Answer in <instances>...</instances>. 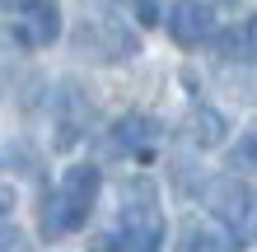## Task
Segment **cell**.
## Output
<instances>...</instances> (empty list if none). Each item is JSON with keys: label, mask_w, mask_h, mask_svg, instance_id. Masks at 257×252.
Segmentation results:
<instances>
[{"label": "cell", "mask_w": 257, "mask_h": 252, "mask_svg": "<svg viewBox=\"0 0 257 252\" xmlns=\"http://www.w3.org/2000/svg\"><path fill=\"white\" fill-rule=\"evenodd\" d=\"M98 168L94 164H75L61 173V187L52 191L47 201H42V238L56 243V238H66V233H75L89 219V210H94V201H98Z\"/></svg>", "instance_id": "6da1fadb"}, {"label": "cell", "mask_w": 257, "mask_h": 252, "mask_svg": "<svg viewBox=\"0 0 257 252\" xmlns=\"http://www.w3.org/2000/svg\"><path fill=\"white\" fill-rule=\"evenodd\" d=\"M164 243V215L155 201L150 177H131L122 187V229H117V252H159Z\"/></svg>", "instance_id": "7a4b0ae2"}, {"label": "cell", "mask_w": 257, "mask_h": 252, "mask_svg": "<svg viewBox=\"0 0 257 252\" xmlns=\"http://www.w3.org/2000/svg\"><path fill=\"white\" fill-rule=\"evenodd\" d=\"M206 205L229 229L234 243L257 238V187L238 182V177H215V182H206Z\"/></svg>", "instance_id": "3957f363"}, {"label": "cell", "mask_w": 257, "mask_h": 252, "mask_svg": "<svg viewBox=\"0 0 257 252\" xmlns=\"http://www.w3.org/2000/svg\"><path fill=\"white\" fill-rule=\"evenodd\" d=\"M169 38L178 47H201L215 38V10L206 0H178L169 10Z\"/></svg>", "instance_id": "277c9868"}, {"label": "cell", "mask_w": 257, "mask_h": 252, "mask_svg": "<svg viewBox=\"0 0 257 252\" xmlns=\"http://www.w3.org/2000/svg\"><path fill=\"white\" fill-rule=\"evenodd\" d=\"M108 140H112V150H117V154L150 159V154H155V145L164 140V126L155 122V117H145V112H126L122 122L108 131Z\"/></svg>", "instance_id": "5b68a950"}, {"label": "cell", "mask_w": 257, "mask_h": 252, "mask_svg": "<svg viewBox=\"0 0 257 252\" xmlns=\"http://www.w3.org/2000/svg\"><path fill=\"white\" fill-rule=\"evenodd\" d=\"M61 38V5L56 0H33L19 19V42L24 47H52Z\"/></svg>", "instance_id": "8992f818"}, {"label": "cell", "mask_w": 257, "mask_h": 252, "mask_svg": "<svg viewBox=\"0 0 257 252\" xmlns=\"http://www.w3.org/2000/svg\"><path fill=\"white\" fill-rule=\"evenodd\" d=\"M178 136H183L192 150H210V145L224 140V117L215 108H201V103H196V108L183 117V131H178Z\"/></svg>", "instance_id": "52a82bcc"}, {"label": "cell", "mask_w": 257, "mask_h": 252, "mask_svg": "<svg viewBox=\"0 0 257 252\" xmlns=\"http://www.w3.org/2000/svg\"><path fill=\"white\" fill-rule=\"evenodd\" d=\"M215 47H220L224 61H248V66H257V14L238 19L234 28H224V33L215 38Z\"/></svg>", "instance_id": "ba28073f"}, {"label": "cell", "mask_w": 257, "mask_h": 252, "mask_svg": "<svg viewBox=\"0 0 257 252\" xmlns=\"http://www.w3.org/2000/svg\"><path fill=\"white\" fill-rule=\"evenodd\" d=\"M66 108L56 112V150H70L75 140L84 136V126H89V108H84V98H80V89L66 84Z\"/></svg>", "instance_id": "9c48e42d"}, {"label": "cell", "mask_w": 257, "mask_h": 252, "mask_svg": "<svg viewBox=\"0 0 257 252\" xmlns=\"http://www.w3.org/2000/svg\"><path fill=\"white\" fill-rule=\"evenodd\" d=\"M178 252H229V238L210 224H187L178 238Z\"/></svg>", "instance_id": "30bf717a"}, {"label": "cell", "mask_w": 257, "mask_h": 252, "mask_svg": "<svg viewBox=\"0 0 257 252\" xmlns=\"http://www.w3.org/2000/svg\"><path fill=\"white\" fill-rule=\"evenodd\" d=\"M229 168H248V173L257 168V131H248V136L229 150Z\"/></svg>", "instance_id": "8fae6325"}, {"label": "cell", "mask_w": 257, "mask_h": 252, "mask_svg": "<svg viewBox=\"0 0 257 252\" xmlns=\"http://www.w3.org/2000/svg\"><path fill=\"white\" fill-rule=\"evenodd\" d=\"M0 252H28V243H24V233L14 229V224H0Z\"/></svg>", "instance_id": "7c38bea8"}, {"label": "cell", "mask_w": 257, "mask_h": 252, "mask_svg": "<svg viewBox=\"0 0 257 252\" xmlns=\"http://www.w3.org/2000/svg\"><path fill=\"white\" fill-rule=\"evenodd\" d=\"M136 14H141V24H155L159 19V0H136Z\"/></svg>", "instance_id": "4fadbf2b"}, {"label": "cell", "mask_w": 257, "mask_h": 252, "mask_svg": "<svg viewBox=\"0 0 257 252\" xmlns=\"http://www.w3.org/2000/svg\"><path fill=\"white\" fill-rule=\"evenodd\" d=\"M28 5H33V0H0V10H19V14H24Z\"/></svg>", "instance_id": "5bb4252c"}, {"label": "cell", "mask_w": 257, "mask_h": 252, "mask_svg": "<svg viewBox=\"0 0 257 252\" xmlns=\"http://www.w3.org/2000/svg\"><path fill=\"white\" fill-rule=\"evenodd\" d=\"M10 201H14V196H10V191H0V210H10Z\"/></svg>", "instance_id": "9a60e30c"}]
</instances>
